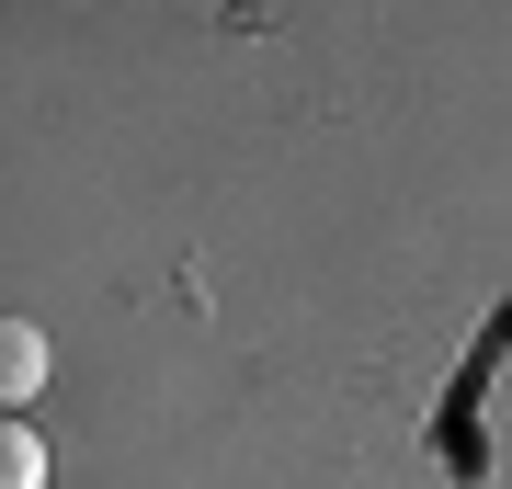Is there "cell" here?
I'll return each instance as SVG.
<instances>
[{
	"mask_svg": "<svg viewBox=\"0 0 512 489\" xmlns=\"http://www.w3.org/2000/svg\"><path fill=\"white\" fill-rule=\"evenodd\" d=\"M35 376H46V330L0 319V399H12V421H23V399H35Z\"/></svg>",
	"mask_w": 512,
	"mask_h": 489,
	"instance_id": "cell-1",
	"label": "cell"
},
{
	"mask_svg": "<svg viewBox=\"0 0 512 489\" xmlns=\"http://www.w3.org/2000/svg\"><path fill=\"white\" fill-rule=\"evenodd\" d=\"M0 489H46V444H35V421H12V433H0Z\"/></svg>",
	"mask_w": 512,
	"mask_h": 489,
	"instance_id": "cell-2",
	"label": "cell"
}]
</instances>
